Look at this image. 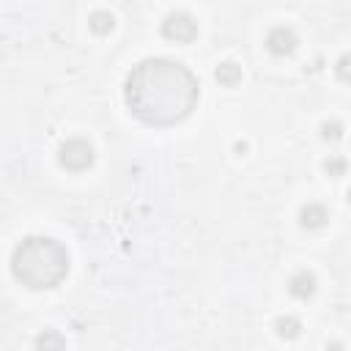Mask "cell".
Returning a JSON list of instances; mask_svg holds the SVG:
<instances>
[{
    "label": "cell",
    "mask_w": 351,
    "mask_h": 351,
    "mask_svg": "<svg viewBox=\"0 0 351 351\" xmlns=\"http://www.w3.org/2000/svg\"><path fill=\"white\" fill-rule=\"evenodd\" d=\"M11 274L33 291L55 288L69 274V252L49 236H27L11 252Z\"/></svg>",
    "instance_id": "cell-2"
},
{
    "label": "cell",
    "mask_w": 351,
    "mask_h": 351,
    "mask_svg": "<svg viewBox=\"0 0 351 351\" xmlns=\"http://www.w3.org/2000/svg\"><path fill=\"white\" fill-rule=\"evenodd\" d=\"M266 47H269L274 55H288V52H293V47H296V36H293L288 27H274V30L269 33V38H266Z\"/></svg>",
    "instance_id": "cell-5"
},
{
    "label": "cell",
    "mask_w": 351,
    "mask_h": 351,
    "mask_svg": "<svg viewBox=\"0 0 351 351\" xmlns=\"http://www.w3.org/2000/svg\"><path fill=\"white\" fill-rule=\"evenodd\" d=\"M302 222L307 225V228H321L324 222H326V211H324V206H307L304 211H302Z\"/></svg>",
    "instance_id": "cell-7"
},
{
    "label": "cell",
    "mask_w": 351,
    "mask_h": 351,
    "mask_svg": "<svg viewBox=\"0 0 351 351\" xmlns=\"http://www.w3.org/2000/svg\"><path fill=\"white\" fill-rule=\"evenodd\" d=\"M162 33L170 38V41H178V44H189L195 36H197V22L184 14V11H176V14H167L165 22H162Z\"/></svg>",
    "instance_id": "cell-4"
},
{
    "label": "cell",
    "mask_w": 351,
    "mask_h": 351,
    "mask_svg": "<svg viewBox=\"0 0 351 351\" xmlns=\"http://www.w3.org/2000/svg\"><path fill=\"white\" fill-rule=\"evenodd\" d=\"M60 165L66 170H88L93 165V148H90V143L88 140H80V137L63 143V148H60Z\"/></svg>",
    "instance_id": "cell-3"
},
{
    "label": "cell",
    "mask_w": 351,
    "mask_h": 351,
    "mask_svg": "<svg viewBox=\"0 0 351 351\" xmlns=\"http://www.w3.org/2000/svg\"><path fill=\"white\" fill-rule=\"evenodd\" d=\"M38 351H63V337L47 329L44 335H38Z\"/></svg>",
    "instance_id": "cell-8"
},
{
    "label": "cell",
    "mask_w": 351,
    "mask_h": 351,
    "mask_svg": "<svg viewBox=\"0 0 351 351\" xmlns=\"http://www.w3.org/2000/svg\"><path fill=\"white\" fill-rule=\"evenodd\" d=\"M93 27H96V30L112 27V16H110V14H93Z\"/></svg>",
    "instance_id": "cell-10"
},
{
    "label": "cell",
    "mask_w": 351,
    "mask_h": 351,
    "mask_svg": "<svg viewBox=\"0 0 351 351\" xmlns=\"http://www.w3.org/2000/svg\"><path fill=\"white\" fill-rule=\"evenodd\" d=\"M200 99V80L189 66L170 58H145L132 66L123 82L129 112L145 126H176L192 115Z\"/></svg>",
    "instance_id": "cell-1"
},
{
    "label": "cell",
    "mask_w": 351,
    "mask_h": 351,
    "mask_svg": "<svg viewBox=\"0 0 351 351\" xmlns=\"http://www.w3.org/2000/svg\"><path fill=\"white\" fill-rule=\"evenodd\" d=\"M217 80L225 82V85H236V82L241 80V69H239L236 63H222V66L217 69Z\"/></svg>",
    "instance_id": "cell-9"
},
{
    "label": "cell",
    "mask_w": 351,
    "mask_h": 351,
    "mask_svg": "<svg viewBox=\"0 0 351 351\" xmlns=\"http://www.w3.org/2000/svg\"><path fill=\"white\" fill-rule=\"evenodd\" d=\"M291 291H293L299 299H307V296L315 291V280H313V274H307V271L296 274L293 282H291Z\"/></svg>",
    "instance_id": "cell-6"
}]
</instances>
